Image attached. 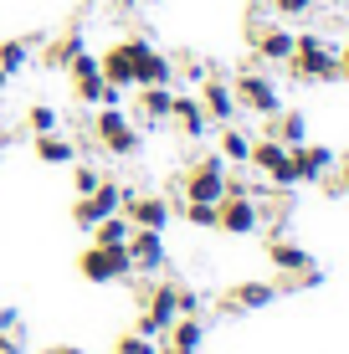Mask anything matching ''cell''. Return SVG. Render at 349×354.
<instances>
[{"label": "cell", "mask_w": 349, "mask_h": 354, "mask_svg": "<svg viewBox=\"0 0 349 354\" xmlns=\"http://www.w3.org/2000/svg\"><path fill=\"white\" fill-rule=\"evenodd\" d=\"M287 67H293L298 82H339V46L314 36V31H298V46L287 57Z\"/></svg>", "instance_id": "obj_1"}, {"label": "cell", "mask_w": 349, "mask_h": 354, "mask_svg": "<svg viewBox=\"0 0 349 354\" xmlns=\"http://www.w3.org/2000/svg\"><path fill=\"white\" fill-rule=\"evenodd\" d=\"M93 139H98L113 160H134V154L144 149V133H139V124L124 113V108H98V118H93Z\"/></svg>", "instance_id": "obj_2"}, {"label": "cell", "mask_w": 349, "mask_h": 354, "mask_svg": "<svg viewBox=\"0 0 349 354\" xmlns=\"http://www.w3.org/2000/svg\"><path fill=\"white\" fill-rule=\"evenodd\" d=\"M247 165L257 169L267 185H278V190H293L298 185V169H293V149L287 144H278L272 133H262V139H252V154H247Z\"/></svg>", "instance_id": "obj_3"}, {"label": "cell", "mask_w": 349, "mask_h": 354, "mask_svg": "<svg viewBox=\"0 0 349 354\" xmlns=\"http://www.w3.org/2000/svg\"><path fill=\"white\" fill-rule=\"evenodd\" d=\"M77 272H82V283L108 288V283L134 277V262H129V247H98V241H93V247L77 257Z\"/></svg>", "instance_id": "obj_4"}, {"label": "cell", "mask_w": 349, "mask_h": 354, "mask_svg": "<svg viewBox=\"0 0 349 354\" xmlns=\"http://www.w3.org/2000/svg\"><path fill=\"white\" fill-rule=\"evenodd\" d=\"M232 93H236V108H247V113H257V118H278L283 113V88L267 77V72H242V77L232 82Z\"/></svg>", "instance_id": "obj_5"}, {"label": "cell", "mask_w": 349, "mask_h": 354, "mask_svg": "<svg viewBox=\"0 0 349 354\" xmlns=\"http://www.w3.org/2000/svg\"><path fill=\"white\" fill-rule=\"evenodd\" d=\"M129 52H134V88H175V62L149 36H129Z\"/></svg>", "instance_id": "obj_6"}, {"label": "cell", "mask_w": 349, "mask_h": 354, "mask_svg": "<svg viewBox=\"0 0 349 354\" xmlns=\"http://www.w3.org/2000/svg\"><path fill=\"white\" fill-rule=\"evenodd\" d=\"M185 201H206V205H221V195H226V160L221 154H206V160H196L185 169Z\"/></svg>", "instance_id": "obj_7"}, {"label": "cell", "mask_w": 349, "mask_h": 354, "mask_svg": "<svg viewBox=\"0 0 349 354\" xmlns=\"http://www.w3.org/2000/svg\"><path fill=\"white\" fill-rule=\"evenodd\" d=\"M113 211H124V185H118V180H98V190L93 195H77V201H72V221H77L82 231H93L103 221V216H113Z\"/></svg>", "instance_id": "obj_8"}, {"label": "cell", "mask_w": 349, "mask_h": 354, "mask_svg": "<svg viewBox=\"0 0 349 354\" xmlns=\"http://www.w3.org/2000/svg\"><path fill=\"white\" fill-rule=\"evenodd\" d=\"M216 231H226V236H252V231H262V201H252V195H221V205H216Z\"/></svg>", "instance_id": "obj_9"}, {"label": "cell", "mask_w": 349, "mask_h": 354, "mask_svg": "<svg viewBox=\"0 0 349 354\" xmlns=\"http://www.w3.org/2000/svg\"><path fill=\"white\" fill-rule=\"evenodd\" d=\"M124 216L129 226H144V231H164L175 216V205L164 195H139V190H124Z\"/></svg>", "instance_id": "obj_10"}, {"label": "cell", "mask_w": 349, "mask_h": 354, "mask_svg": "<svg viewBox=\"0 0 349 354\" xmlns=\"http://www.w3.org/2000/svg\"><path fill=\"white\" fill-rule=\"evenodd\" d=\"M334 165H339V154L329 149V144H298L293 149V169H298V185H323V180L334 175Z\"/></svg>", "instance_id": "obj_11"}, {"label": "cell", "mask_w": 349, "mask_h": 354, "mask_svg": "<svg viewBox=\"0 0 349 354\" xmlns=\"http://www.w3.org/2000/svg\"><path fill=\"white\" fill-rule=\"evenodd\" d=\"M129 262H134V272H144V277H154L164 267V257H170V252H164V231H144V226H134L129 231Z\"/></svg>", "instance_id": "obj_12"}, {"label": "cell", "mask_w": 349, "mask_h": 354, "mask_svg": "<svg viewBox=\"0 0 349 354\" xmlns=\"http://www.w3.org/2000/svg\"><path fill=\"white\" fill-rule=\"evenodd\" d=\"M293 46H298V31H287V26H252V52L262 57V62H272V67H287V57H293Z\"/></svg>", "instance_id": "obj_13"}, {"label": "cell", "mask_w": 349, "mask_h": 354, "mask_svg": "<svg viewBox=\"0 0 349 354\" xmlns=\"http://www.w3.org/2000/svg\"><path fill=\"white\" fill-rule=\"evenodd\" d=\"M200 108H206V118H211V124H232V118L236 113H242V108H236V93H232V82H226V77H216V72H211V77L206 82H200Z\"/></svg>", "instance_id": "obj_14"}, {"label": "cell", "mask_w": 349, "mask_h": 354, "mask_svg": "<svg viewBox=\"0 0 349 354\" xmlns=\"http://www.w3.org/2000/svg\"><path fill=\"white\" fill-rule=\"evenodd\" d=\"M278 292H283V288H272V283H236V288H226L221 308H226V313H262V308H272V303H278Z\"/></svg>", "instance_id": "obj_15"}, {"label": "cell", "mask_w": 349, "mask_h": 354, "mask_svg": "<svg viewBox=\"0 0 349 354\" xmlns=\"http://www.w3.org/2000/svg\"><path fill=\"white\" fill-rule=\"evenodd\" d=\"M144 319H154V328H170L180 319V283H149L144 292Z\"/></svg>", "instance_id": "obj_16"}, {"label": "cell", "mask_w": 349, "mask_h": 354, "mask_svg": "<svg viewBox=\"0 0 349 354\" xmlns=\"http://www.w3.org/2000/svg\"><path fill=\"white\" fill-rule=\"evenodd\" d=\"M267 262H272V272H283V277H293V272H303L308 262H314V252L303 247V241H293V236H267Z\"/></svg>", "instance_id": "obj_17"}, {"label": "cell", "mask_w": 349, "mask_h": 354, "mask_svg": "<svg viewBox=\"0 0 349 354\" xmlns=\"http://www.w3.org/2000/svg\"><path fill=\"white\" fill-rule=\"evenodd\" d=\"M98 67H103V77L113 82V88L134 93V52H129V41H113L108 52H98Z\"/></svg>", "instance_id": "obj_18"}, {"label": "cell", "mask_w": 349, "mask_h": 354, "mask_svg": "<svg viewBox=\"0 0 349 354\" xmlns=\"http://www.w3.org/2000/svg\"><path fill=\"white\" fill-rule=\"evenodd\" d=\"M170 118L190 133V139H206V133H211V118H206V108H200V97H196V93H180V88H175Z\"/></svg>", "instance_id": "obj_19"}, {"label": "cell", "mask_w": 349, "mask_h": 354, "mask_svg": "<svg viewBox=\"0 0 349 354\" xmlns=\"http://www.w3.org/2000/svg\"><path fill=\"white\" fill-rule=\"evenodd\" d=\"M262 133H272V139L287 144V149H298V144L314 139V133H308V118L298 113V108H283L278 118H262Z\"/></svg>", "instance_id": "obj_20"}, {"label": "cell", "mask_w": 349, "mask_h": 354, "mask_svg": "<svg viewBox=\"0 0 349 354\" xmlns=\"http://www.w3.org/2000/svg\"><path fill=\"white\" fill-rule=\"evenodd\" d=\"M36 160L41 165H77V139H67L62 129L36 133Z\"/></svg>", "instance_id": "obj_21"}, {"label": "cell", "mask_w": 349, "mask_h": 354, "mask_svg": "<svg viewBox=\"0 0 349 354\" xmlns=\"http://www.w3.org/2000/svg\"><path fill=\"white\" fill-rule=\"evenodd\" d=\"M170 103H175V88H139V129L164 124V118H170Z\"/></svg>", "instance_id": "obj_22"}, {"label": "cell", "mask_w": 349, "mask_h": 354, "mask_svg": "<svg viewBox=\"0 0 349 354\" xmlns=\"http://www.w3.org/2000/svg\"><path fill=\"white\" fill-rule=\"evenodd\" d=\"M129 231H134V226H129V216H124V211H113V216H103V221L93 226V241H98V247H124Z\"/></svg>", "instance_id": "obj_23"}, {"label": "cell", "mask_w": 349, "mask_h": 354, "mask_svg": "<svg viewBox=\"0 0 349 354\" xmlns=\"http://www.w3.org/2000/svg\"><path fill=\"white\" fill-rule=\"evenodd\" d=\"M252 154V133H242L236 124H221V160L226 165H247Z\"/></svg>", "instance_id": "obj_24"}, {"label": "cell", "mask_w": 349, "mask_h": 354, "mask_svg": "<svg viewBox=\"0 0 349 354\" xmlns=\"http://www.w3.org/2000/svg\"><path fill=\"white\" fill-rule=\"evenodd\" d=\"M0 67H6L10 77L31 67V41H26V36H16V41H0Z\"/></svg>", "instance_id": "obj_25"}, {"label": "cell", "mask_w": 349, "mask_h": 354, "mask_svg": "<svg viewBox=\"0 0 349 354\" xmlns=\"http://www.w3.org/2000/svg\"><path fill=\"white\" fill-rule=\"evenodd\" d=\"M77 52H82V31H62L52 46H46V67H67Z\"/></svg>", "instance_id": "obj_26"}, {"label": "cell", "mask_w": 349, "mask_h": 354, "mask_svg": "<svg viewBox=\"0 0 349 354\" xmlns=\"http://www.w3.org/2000/svg\"><path fill=\"white\" fill-rule=\"evenodd\" d=\"M164 339L180 349H200V339H206V328H200V319H175L170 328H164Z\"/></svg>", "instance_id": "obj_27"}, {"label": "cell", "mask_w": 349, "mask_h": 354, "mask_svg": "<svg viewBox=\"0 0 349 354\" xmlns=\"http://www.w3.org/2000/svg\"><path fill=\"white\" fill-rule=\"evenodd\" d=\"M26 129L31 133H52V129H62V113H57L52 103H31L26 108Z\"/></svg>", "instance_id": "obj_28"}, {"label": "cell", "mask_w": 349, "mask_h": 354, "mask_svg": "<svg viewBox=\"0 0 349 354\" xmlns=\"http://www.w3.org/2000/svg\"><path fill=\"white\" fill-rule=\"evenodd\" d=\"M108 354H160V339H144V334L129 328V334L113 339V349H108Z\"/></svg>", "instance_id": "obj_29"}, {"label": "cell", "mask_w": 349, "mask_h": 354, "mask_svg": "<svg viewBox=\"0 0 349 354\" xmlns=\"http://www.w3.org/2000/svg\"><path fill=\"white\" fill-rule=\"evenodd\" d=\"M180 216H185L196 231H216V205H206V201H185V205H180Z\"/></svg>", "instance_id": "obj_30"}, {"label": "cell", "mask_w": 349, "mask_h": 354, "mask_svg": "<svg viewBox=\"0 0 349 354\" xmlns=\"http://www.w3.org/2000/svg\"><path fill=\"white\" fill-rule=\"evenodd\" d=\"M98 180H103L98 165H72V190H77V195H93V190H98Z\"/></svg>", "instance_id": "obj_31"}, {"label": "cell", "mask_w": 349, "mask_h": 354, "mask_svg": "<svg viewBox=\"0 0 349 354\" xmlns=\"http://www.w3.org/2000/svg\"><path fill=\"white\" fill-rule=\"evenodd\" d=\"M314 6H319V0H272V10H278V16H314Z\"/></svg>", "instance_id": "obj_32"}, {"label": "cell", "mask_w": 349, "mask_h": 354, "mask_svg": "<svg viewBox=\"0 0 349 354\" xmlns=\"http://www.w3.org/2000/svg\"><path fill=\"white\" fill-rule=\"evenodd\" d=\"M180 72H185V82H190V88H200V82L211 77V67L200 62V57H185V62H180Z\"/></svg>", "instance_id": "obj_33"}, {"label": "cell", "mask_w": 349, "mask_h": 354, "mask_svg": "<svg viewBox=\"0 0 349 354\" xmlns=\"http://www.w3.org/2000/svg\"><path fill=\"white\" fill-rule=\"evenodd\" d=\"M180 319H200V292L196 288H180Z\"/></svg>", "instance_id": "obj_34"}, {"label": "cell", "mask_w": 349, "mask_h": 354, "mask_svg": "<svg viewBox=\"0 0 349 354\" xmlns=\"http://www.w3.org/2000/svg\"><path fill=\"white\" fill-rule=\"evenodd\" d=\"M323 185H329L334 195H349V160H339V165H334V175L323 180Z\"/></svg>", "instance_id": "obj_35"}, {"label": "cell", "mask_w": 349, "mask_h": 354, "mask_svg": "<svg viewBox=\"0 0 349 354\" xmlns=\"http://www.w3.org/2000/svg\"><path fill=\"white\" fill-rule=\"evenodd\" d=\"M16 324H21L16 308H0V334H16Z\"/></svg>", "instance_id": "obj_36"}, {"label": "cell", "mask_w": 349, "mask_h": 354, "mask_svg": "<svg viewBox=\"0 0 349 354\" xmlns=\"http://www.w3.org/2000/svg\"><path fill=\"white\" fill-rule=\"evenodd\" d=\"M339 82H349V41L339 46Z\"/></svg>", "instance_id": "obj_37"}, {"label": "cell", "mask_w": 349, "mask_h": 354, "mask_svg": "<svg viewBox=\"0 0 349 354\" xmlns=\"http://www.w3.org/2000/svg\"><path fill=\"white\" fill-rule=\"evenodd\" d=\"M46 354H88V349H77V344H57V349H46Z\"/></svg>", "instance_id": "obj_38"}, {"label": "cell", "mask_w": 349, "mask_h": 354, "mask_svg": "<svg viewBox=\"0 0 349 354\" xmlns=\"http://www.w3.org/2000/svg\"><path fill=\"white\" fill-rule=\"evenodd\" d=\"M160 354H196V349H180V344H160Z\"/></svg>", "instance_id": "obj_39"}, {"label": "cell", "mask_w": 349, "mask_h": 354, "mask_svg": "<svg viewBox=\"0 0 349 354\" xmlns=\"http://www.w3.org/2000/svg\"><path fill=\"white\" fill-rule=\"evenodd\" d=\"M6 88H10V72H6V67H0V93H6Z\"/></svg>", "instance_id": "obj_40"}, {"label": "cell", "mask_w": 349, "mask_h": 354, "mask_svg": "<svg viewBox=\"0 0 349 354\" xmlns=\"http://www.w3.org/2000/svg\"><path fill=\"white\" fill-rule=\"evenodd\" d=\"M0 354H6V349H0Z\"/></svg>", "instance_id": "obj_41"}]
</instances>
